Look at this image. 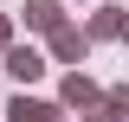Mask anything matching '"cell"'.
Listing matches in <instances>:
<instances>
[{"label":"cell","mask_w":129,"mask_h":122,"mask_svg":"<svg viewBox=\"0 0 129 122\" xmlns=\"http://www.w3.org/2000/svg\"><path fill=\"white\" fill-rule=\"evenodd\" d=\"M45 116H52L45 103H13V122H45Z\"/></svg>","instance_id":"1"},{"label":"cell","mask_w":129,"mask_h":122,"mask_svg":"<svg viewBox=\"0 0 129 122\" xmlns=\"http://www.w3.org/2000/svg\"><path fill=\"white\" fill-rule=\"evenodd\" d=\"M13 77H39V58L32 51H13Z\"/></svg>","instance_id":"2"}]
</instances>
